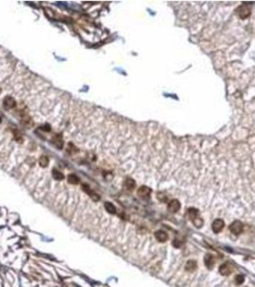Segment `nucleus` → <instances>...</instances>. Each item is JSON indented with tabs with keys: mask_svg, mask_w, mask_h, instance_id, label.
<instances>
[{
	"mask_svg": "<svg viewBox=\"0 0 255 287\" xmlns=\"http://www.w3.org/2000/svg\"><path fill=\"white\" fill-rule=\"evenodd\" d=\"M250 14H251L250 9H249V7L246 6V5H242V6H240L237 10V14L241 19L247 18L248 16L250 15Z\"/></svg>",
	"mask_w": 255,
	"mask_h": 287,
	"instance_id": "obj_1",
	"label": "nucleus"
},
{
	"mask_svg": "<svg viewBox=\"0 0 255 287\" xmlns=\"http://www.w3.org/2000/svg\"><path fill=\"white\" fill-rule=\"evenodd\" d=\"M229 230H230V232H231L232 234H240L243 232V230H244V225H243V223H242L241 221L236 220V221L232 222V223L230 224Z\"/></svg>",
	"mask_w": 255,
	"mask_h": 287,
	"instance_id": "obj_2",
	"label": "nucleus"
},
{
	"mask_svg": "<svg viewBox=\"0 0 255 287\" xmlns=\"http://www.w3.org/2000/svg\"><path fill=\"white\" fill-rule=\"evenodd\" d=\"M168 211L172 213L177 212L180 209V203L178 199H173L168 203Z\"/></svg>",
	"mask_w": 255,
	"mask_h": 287,
	"instance_id": "obj_3",
	"label": "nucleus"
},
{
	"mask_svg": "<svg viewBox=\"0 0 255 287\" xmlns=\"http://www.w3.org/2000/svg\"><path fill=\"white\" fill-rule=\"evenodd\" d=\"M224 227V221L223 219H216V220H214V222L212 223V230L214 233H220L221 231H222Z\"/></svg>",
	"mask_w": 255,
	"mask_h": 287,
	"instance_id": "obj_4",
	"label": "nucleus"
},
{
	"mask_svg": "<svg viewBox=\"0 0 255 287\" xmlns=\"http://www.w3.org/2000/svg\"><path fill=\"white\" fill-rule=\"evenodd\" d=\"M232 271H233V268H232L229 263H224L219 268L220 274L223 276H229L232 273Z\"/></svg>",
	"mask_w": 255,
	"mask_h": 287,
	"instance_id": "obj_5",
	"label": "nucleus"
},
{
	"mask_svg": "<svg viewBox=\"0 0 255 287\" xmlns=\"http://www.w3.org/2000/svg\"><path fill=\"white\" fill-rule=\"evenodd\" d=\"M152 193V190L148 187H145V186H142L141 188L138 189L137 190V194L139 197L143 198V199H147L149 198V196Z\"/></svg>",
	"mask_w": 255,
	"mask_h": 287,
	"instance_id": "obj_6",
	"label": "nucleus"
},
{
	"mask_svg": "<svg viewBox=\"0 0 255 287\" xmlns=\"http://www.w3.org/2000/svg\"><path fill=\"white\" fill-rule=\"evenodd\" d=\"M15 100L13 97H6L3 100V105L6 109H13L15 107Z\"/></svg>",
	"mask_w": 255,
	"mask_h": 287,
	"instance_id": "obj_7",
	"label": "nucleus"
},
{
	"mask_svg": "<svg viewBox=\"0 0 255 287\" xmlns=\"http://www.w3.org/2000/svg\"><path fill=\"white\" fill-rule=\"evenodd\" d=\"M204 264L208 269H212L215 265V257L210 254H207L204 257Z\"/></svg>",
	"mask_w": 255,
	"mask_h": 287,
	"instance_id": "obj_8",
	"label": "nucleus"
},
{
	"mask_svg": "<svg viewBox=\"0 0 255 287\" xmlns=\"http://www.w3.org/2000/svg\"><path fill=\"white\" fill-rule=\"evenodd\" d=\"M155 236L159 242H165L168 239V234H166V232H164V231H161V230L156 231L155 233Z\"/></svg>",
	"mask_w": 255,
	"mask_h": 287,
	"instance_id": "obj_9",
	"label": "nucleus"
},
{
	"mask_svg": "<svg viewBox=\"0 0 255 287\" xmlns=\"http://www.w3.org/2000/svg\"><path fill=\"white\" fill-rule=\"evenodd\" d=\"M197 261L196 260H188L186 262V265H185V270L187 272H193L197 269Z\"/></svg>",
	"mask_w": 255,
	"mask_h": 287,
	"instance_id": "obj_10",
	"label": "nucleus"
},
{
	"mask_svg": "<svg viewBox=\"0 0 255 287\" xmlns=\"http://www.w3.org/2000/svg\"><path fill=\"white\" fill-rule=\"evenodd\" d=\"M83 190H84L86 193H87L89 195H90V197H92L93 198V200H95V201H97V200H99L100 199V197L99 196L96 194V193H94L93 191L90 190V188L88 187L87 185H83Z\"/></svg>",
	"mask_w": 255,
	"mask_h": 287,
	"instance_id": "obj_11",
	"label": "nucleus"
},
{
	"mask_svg": "<svg viewBox=\"0 0 255 287\" xmlns=\"http://www.w3.org/2000/svg\"><path fill=\"white\" fill-rule=\"evenodd\" d=\"M52 143L60 149L62 148V147H64V142H62V139L60 135H57V136L54 137V139L52 140Z\"/></svg>",
	"mask_w": 255,
	"mask_h": 287,
	"instance_id": "obj_12",
	"label": "nucleus"
},
{
	"mask_svg": "<svg viewBox=\"0 0 255 287\" xmlns=\"http://www.w3.org/2000/svg\"><path fill=\"white\" fill-rule=\"evenodd\" d=\"M52 176L55 180H57V181H61V180H64V174H62L60 171L56 170V168L52 170Z\"/></svg>",
	"mask_w": 255,
	"mask_h": 287,
	"instance_id": "obj_13",
	"label": "nucleus"
},
{
	"mask_svg": "<svg viewBox=\"0 0 255 287\" xmlns=\"http://www.w3.org/2000/svg\"><path fill=\"white\" fill-rule=\"evenodd\" d=\"M188 215H189V217L192 221H194L196 218L200 217L199 216V211L197 209H194V208H190L189 211H188Z\"/></svg>",
	"mask_w": 255,
	"mask_h": 287,
	"instance_id": "obj_14",
	"label": "nucleus"
},
{
	"mask_svg": "<svg viewBox=\"0 0 255 287\" xmlns=\"http://www.w3.org/2000/svg\"><path fill=\"white\" fill-rule=\"evenodd\" d=\"M67 181H68L69 184H72V185H77L80 182V178H79L77 175L75 174H69L68 176H67Z\"/></svg>",
	"mask_w": 255,
	"mask_h": 287,
	"instance_id": "obj_15",
	"label": "nucleus"
},
{
	"mask_svg": "<svg viewBox=\"0 0 255 287\" xmlns=\"http://www.w3.org/2000/svg\"><path fill=\"white\" fill-rule=\"evenodd\" d=\"M125 188L128 190H132L135 188V182L132 179H127L125 182Z\"/></svg>",
	"mask_w": 255,
	"mask_h": 287,
	"instance_id": "obj_16",
	"label": "nucleus"
},
{
	"mask_svg": "<svg viewBox=\"0 0 255 287\" xmlns=\"http://www.w3.org/2000/svg\"><path fill=\"white\" fill-rule=\"evenodd\" d=\"M105 208L110 213H115V212H116V208L114 207V205H113L112 203H110V202H106Z\"/></svg>",
	"mask_w": 255,
	"mask_h": 287,
	"instance_id": "obj_17",
	"label": "nucleus"
},
{
	"mask_svg": "<svg viewBox=\"0 0 255 287\" xmlns=\"http://www.w3.org/2000/svg\"><path fill=\"white\" fill-rule=\"evenodd\" d=\"M38 163H39V165H41V167H47L48 164H49L48 157H47V156H44V155L41 156V158H39V160H38Z\"/></svg>",
	"mask_w": 255,
	"mask_h": 287,
	"instance_id": "obj_18",
	"label": "nucleus"
},
{
	"mask_svg": "<svg viewBox=\"0 0 255 287\" xmlns=\"http://www.w3.org/2000/svg\"><path fill=\"white\" fill-rule=\"evenodd\" d=\"M234 281H235L236 285H241L244 283V281H245V278H244V276H242V275H237L234 279Z\"/></svg>",
	"mask_w": 255,
	"mask_h": 287,
	"instance_id": "obj_19",
	"label": "nucleus"
},
{
	"mask_svg": "<svg viewBox=\"0 0 255 287\" xmlns=\"http://www.w3.org/2000/svg\"><path fill=\"white\" fill-rule=\"evenodd\" d=\"M193 223H194V225H195L197 228H201V227L202 226V224H203V221H202L201 218L198 217V218H196L195 220L193 221Z\"/></svg>",
	"mask_w": 255,
	"mask_h": 287,
	"instance_id": "obj_20",
	"label": "nucleus"
},
{
	"mask_svg": "<svg viewBox=\"0 0 255 287\" xmlns=\"http://www.w3.org/2000/svg\"><path fill=\"white\" fill-rule=\"evenodd\" d=\"M181 244H182V241H180L179 239H175V240L173 241V245H174L175 247H177V248L180 247Z\"/></svg>",
	"mask_w": 255,
	"mask_h": 287,
	"instance_id": "obj_21",
	"label": "nucleus"
},
{
	"mask_svg": "<svg viewBox=\"0 0 255 287\" xmlns=\"http://www.w3.org/2000/svg\"><path fill=\"white\" fill-rule=\"evenodd\" d=\"M0 122H1V118H0Z\"/></svg>",
	"mask_w": 255,
	"mask_h": 287,
	"instance_id": "obj_22",
	"label": "nucleus"
},
{
	"mask_svg": "<svg viewBox=\"0 0 255 287\" xmlns=\"http://www.w3.org/2000/svg\"><path fill=\"white\" fill-rule=\"evenodd\" d=\"M0 93H1V90H0Z\"/></svg>",
	"mask_w": 255,
	"mask_h": 287,
	"instance_id": "obj_23",
	"label": "nucleus"
}]
</instances>
